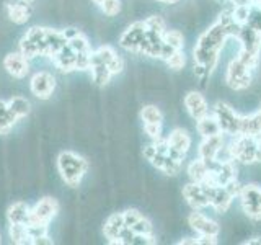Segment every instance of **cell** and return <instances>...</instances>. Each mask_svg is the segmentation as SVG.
I'll list each match as a JSON object with an SVG mask.
<instances>
[{
    "label": "cell",
    "mask_w": 261,
    "mask_h": 245,
    "mask_svg": "<svg viewBox=\"0 0 261 245\" xmlns=\"http://www.w3.org/2000/svg\"><path fill=\"white\" fill-rule=\"evenodd\" d=\"M57 170H59L65 185L70 188H77L84 175L87 174L88 162L75 152L64 151L57 157Z\"/></svg>",
    "instance_id": "1"
},
{
    "label": "cell",
    "mask_w": 261,
    "mask_h": 245,
    "mask_svg": "<svg viewBox=\"0 0 261 245\" xmlns=\"http://www.w3.org/2000/svg\"><path fill=\"white\" fill-rule=\"evenodd\" d=\"M20 53L24 54L28 59L36 56L47 57V46H46V28L33 27L27 31L20 41Z\"/></svg>",
    "instance_id": "2"
},
{
    "label": "cell",
    "mask_w": 261,
    "mask_h": 245,
    "mask_svg": "<svg viewBox=\"0 0 261 245\" xmlns=\"http://www.w3.org/2000/svg\"><path fill=\"white\" fill-rule=\"evenodd\" d=\"M228 157L232 160H239L242 163H255L256 162V137L237 134L233 142L227 147Z\"/></svg>",
    "instance_id": "3"
},
{
    "label": "cell",
    "mask_w": 261,
    "mask_h": 245,
    "mask_svg": "<svg viewBox=\"0 0 261 245\" xmlns=\"http://www.w3.org/2000/svg\"><path fill=\"white\" fill-rule=\"evenodd\" d=\"M59 211V203L54 198H46L39 200L35 206L30 209V217H28V226H49V223L54 219V216Z\"/></svg>",
    "instance_id": "4"
},
{
    "label": "cell",
    "mask_w": 261,
    "mask_h": 245,
    "mask_svg": "<svg viewBox=\"0 0 261 245\" xmlns=\"http://www.w3.org/2000/svg\"><path fill=\"white\" fill-rule=\"evenodd\" d=\"M251 72L253 69H250L248 65H245L239 57H235L227 67V76H225L227 85L233 90L248 88L251 84Z\"/></svg>",
    "instance_id": "5"
},
{
    "label": "cell",
    "mask_w": 261,
    "mask_h": 245,
    "mask_svg": "<svg viewBox=\"0 0 261 245\" xmlns=\"http://www.w3.org/2000/svg\"><path fill=\"white\" fill-rule=\"evenodd\" d=\"M214 116L219 121V126L222 133L237 136L240 134V118L225 102H217L214 106Z\"/></svg>",
    "instance_id": "6"
},
{
    "label": "cell",
    "mask_w": 261,
    "mask_h": 245,
    "mask_svg": "<svg viewBox=\"0 0 261 245\" xmlns=\"http://www.w3.org/2000/svg\"><path fill=\"white\" fill-rule=\"evenodd\" d=\"M227 38H228L227 27L217 20L209 30H206V31L202 33V35L199 36V39H198V43H196V44L201 46V47L211 49V51L220 53V49L224 47Z\"/></svg>",
    "instance_id": "7"
},
{
    "label": "cell",
    "mask_w": 261,
    "mask_h": 245,
    "mask_svg": "<svg viewBox=\"0 0 261 245\" xmlns=\"http://www.w3.org/2000/svg\"><path fill=\"white\" fill-rule=\"evenodd\" d=\"M239 196L245 214L255 220L261 219V188L256 185H243Z\"/></svg>",
    "instance_id": "8"
},
{
    "label": "cell",
    "mask_w": 261,
    "mask_h": 245,
    "mask_svg": "<svg viewBox=\"0 0 261 245\" xmlns=\"http://www.w3.org/2000/svg\"><path fill=\"white\" fill-rule=\"evenodd\" d=\"M30 88H31V93L36 98H39V100H47V98H51L56 88V79L51 72H46V70L36 72L35 76L31 77Z\"/></svg>",
    "instance_id": "9"
},
{
    "label": "cell",
    "mask_w": 261,
    "mask_h": 245,
    "mask_svg": "<svg viewBox=\"0 0 261 245\" xmlns=\"http://www.w3.org/2000/svg\"><path fill=\"white\" fill-rule=\"evenodd\" d=\"M204 193H206L207 200H209V206L214 208L217 212H227L230 208L233 196L225 190V186H219V185H202Z\"/></svg>",
    "instance_id": "10"
},
{
    "label": "cell",
    "mask_w": 261,
    "mask_h": 245,
    "mask_svg": "<svg viewBox=\"0 0 261 245\" xmlns=\"http://www.w3.org/2000/svg\"><path fill=\"white\" fill-rule=\"evenodd\" d=\"M145 31H147L145 21H134L130 27H127L122 31V35L119 38L121 47H124L126 51L130 53H137V47L141 44L142 38L145 36Z\"/></svg>",
    "instance_id": "11"
},
{
    "label": "cell",
    "mask_w": 261,
    "mask_h": 245,
    "mask_svg": "<svg viewBox=\"0 0 261 245\" xmlns=\"http://www.w3.org/2000/svg\"><path fill=\"white\" fill-rule=\"evenodd\" d=\"M4 67L15 79H24L30 72V59L20 51L8 53L4 59Z\"/></svg>",
    "instance_id": "12"
},
{
    "label": "cell",
    "mask_w": 261,
    "mask_h": 245,
    "mask_svg": "<svg viewBox=\"0 0 261 245\" xmlns=\"http://www.w3.org/2000/svg\"><path fill=\"white\" fill-rule=\"evenodd\" d=\"M222 145H224L222 133L217 136H212V137H206L202 141V144L199 145V157L207 163L209 168L214 167V163L217 162L219 152L222 151Z\"/></svg>",
    "instance_id": "13"
},
{
    "label": "cell",
    "mask_w": 261,
    "mask_h": 245,
    "mask_svg": "<svg viewBox=\"0 0 261 245\" xmlns=\"http://www.w3.org/2000/svg\"><path fill=\"white\" fill-rule=\"evenodd\" d=\"M188 223H190L193 231H196L199 235H219L220 227L216 220L209 219L206 214H202L198 209H194L191 212L190 217H188Z\"/></svg>",
    "instance_id": "14"
},
{
    "label": "cell",
    "mask_w": 261,
    "mask_h": 245,
    "mask_svg": "<svg viewBox=\"0 0 261 245\" xmlns=\"http://www.w3.org/2000/svg\"><path fill=\"white\" fill-rule=\"evenodd\" d=\"M183 198L193 209L201 211L209 206V200H207L206 193H204L202 185H199V183H194V182L188 183L183 188Z\"/></svg>",
    "instance_id": "15"
},
{
    "label": "cell",
    "mask_w": 261,
    "mask_h": 245,
    "mask_svg": "<svg viewBox=\"0 0 261 245\" xmlns=\"http://www.w3.org/2000/svg\"><path fill=\"white\" fill-rule=\"evenodd\" d=\"M214 182L219 186H225L227 183H230L232 180H237V167L233 165L232 159L228 160H219L214 163V167L211 168Z\"/></svg>",
    "instance_id": "16"
},
{
    "label": "cell",
    "mask_w": 261,
    "mask_h": 245,
    "mask_svg": "<svg viewBox=\"0 0 261 245\" xmlns=\"http://www.w3.org/2000/svg\"><path fill=\"white\" fill-rule=\"evenodd\" d=\"M185 106L188 113L191 114V118H194L196 121L201 119L202 116L209 114V106L206 98H204L199 92H190L185 96Z\"/></svg>",
    "instance_id": "17"
},
{
    "label": "cell",
    "mask_w": 261,
    "mask_h": 245,
    "mask_svg": "<svg viewBox=\"0 0 261 245\" xmlns=\"http://www.w3.org/2000/svg\"><path fill=\"white\" fill-rule=\"evenodd\" d=\"M237 39L242 43L243 51L259 54V51H261V35L253 28H250L248 24H242Z\"/></svg>",
    "instance_id": "18"
},
{
    "label": "cell",
    "mask_w": 261,
    "mask_h": 245,
    "mask_svg": "<svg viewBox=\"0 0 261 245\" xmlns=\"http://www.w3.org/2000/svg\"><path fill=\"white\" fill-rule=\"evenodd\" d=\"M53 62L56 64V67L59 69L61 72H72V70H77L75 69V59H77V53L73 49L65 44L62 49H59L53 57Z\"/></svg>",
    "instance_id": "19"
},
{
    "label": "cell",
    "mask_w": 261,
    "mask_h": 245,
    "mask_svg": "<svg viewBox=\"0 0 261 245\" xmlns=\"http://www.w3.org/2000/svg\"><path fill=\"white\" fill-rule=\"evenodd\" d=\"M7 13L8 18L16 24H23L30 20L31 16V5L24 4L21 0H15V2H8L7 4Z\"/></svg>",
    "instance_id": "20"
},
{
    "label": "cell",
    "mask_w": 261,
    "mask_h": 245,
    "mask_svg": "<svg viewBox=\"0 0 261 245\" xmlns=\"http://www.w3.org/2000/svg\"><path fill=\"white\" fill-rule=\"evenodd\" d=\"M193 57H194V62L198 65H202L209 74H212V70L216 69V65L219 62V53L211 51V49H206V47H201L198 44H196L194 51H193Z\"/></svg>",
    "instance_id": "21"
},
{
    "label": "cell",
    "mask_w": 261,
    "mask_h": 245,
    "mask_svg": "<svg viewBox=\"0 0 261 245\" xmlns=\"http://www.w3.org/2000/svg\"><path fill=\"white\" fill-rule=\"evenodd\" d=\"M124 227L126 226H124L122 212H114V214H111L108 219H106V223L103 226V234H105L106 239H108L110 243H116L118 235L121 234V231Z\"/></svg>",
    "instance_id": "22"
},
{
    "label": "cell",
    "mask_w": 261,
    "mask_h": 245,
    "mask_svg": "<svg viewBox=\"0 0 261 245\" xmlns=\"http://www.w3.org/2000/svg\"><path fill=\"white\" fill-rule=\"evenodd\" d=\"M30 206L23 201H16L13 203L7 212V219L10 224H28V217H30Z\"/></svg>",
    "instance_id": "23"
},
{
    "label": "cell",
    "mask_w": 261,
    "mask_h": 245,
    "mask_svg": "<svg viewBox=\"0 0 261 245\" xmlns=\"http://www.w3.org/2000/svg\"><path fill=\"white\" fill-rule=\"evenodd\" d=\"M167 141H168L170 147H173V149L183 152V154H186L191 147V137L181 128H176V129L171 131L170 136L167 137Z\"/></svg>",
    "instance_id": "24"
},
{
    "label": "cell",
    "mask_w": 261,
    "mask_h": 245,
    "mask_svg": "<svg viewBox=\"0 0 261 245\" xmlns=\"http://www.w3.org/2000/svg\"><path fill=\"white\" fill-rule=\"evenodd\" d=\"M240 134L251 137L261 136V111L251 114V116L240 118Z\"/></svg>",
    "instance_id": "25"
},
{
    "label": "cell",
    "mask_w": 261,
    "mask_h": 245,
    "mask_svg": "<svg viewBox=\"0 0 261 245\" xmlns=\"http://www.w3.org/2000/svg\"><path fill=\"white\" fill-rule=\"evenodd\" d=\"M67 44L64 33L59 30L46 28V46H47V57H53L59 49H62Z\"/></svg>",
    "instance_id": "26"
},
{
    "label": "cell",
    "mask_w": 261,
    "mask_h": 245,
    "mask_svg": "<svg viewBox=\"0 0 261 245\" xmlns=\"http://www.w3.org/2000/svg\"><path fill=\"white\" fill-rule=\"evenodd\" d=\"M196 128H198V133L204 139L222 133V129L219 126V121L216 119V116H211V114H206V116H202L201 119L196 121Z\"/></svg>",
    "instance_id": "27"
},
{
    "label": "cell",
    "mask_w": 261,
    "mask_h": 245,
    "mask_svg": "<svg viewBox=\"0 0 261 245\" xmlns=\"http://www.w3.org/2000/svg\"><path fill=\"white\" fill-rule=\"evenodd\" d=\"M209 172H211V168L207 167V163L204 162L201 157H199L198 160H193V162L190 163V167H188V175H190L191 182L199 183V185L204 182V180L207 178Z\"/></svg>",
    "instance_id": "28"
},
{
    "label": "cell",
    "mask_w": 261,
    "mask_h": 245,
    "mask_svg": "<svg viewBox=\"0 0 261 245\" xmlns=\"http://www.w3.org/2000/svg\"><path fill=\"white\" fill-rule=\"evenodd\" d=\"M18 121V118L15 116V114L10 111L8 108V103L0 100V134H8V131H10L15 122Z\"/></svg>",
    "instance_id": "29"
},
{
    "label": "cell",
    "mask_w": 261,
    "mask_h": 245,
    "mask_svg": "<svg viewBox=\"0 0 261 245\" xmlns=\"http://www.w3.org/2000/svg\"><path fill=\"white\" fill-rule=\"evenodd\" d=\"M8 234H10L12 242L16 243V245L31 243V235H30L28 224H10V227H8Z\"/></svg>",
    "instance_id": "30"
},
{
    "label": "cell",
    "mask_w": 261,
    "mask_h": 245,
    "mask_svg": "<svg viewBox=\"0 0 261 245\" xmlns=\"http://www.w3.org/2000/svg\"><path fill=\"white\" fill-rule=\"evenodd\" d=\"M7 103H8V108H10V111H12L18 119H21V118L27 116V114L30 113V108H31L30 102H28L24 96H20V95L12 96Z\"/></svg>",
    "instance_id": "31"
},
{
    "label": "cell",
    "mask_w": 261,
    "mask_h": 245,
    "mask_svg": "<svg viewBox=\"0 0 261 245\" xmlns=\"http://www.w3.org/2000/svg\"><path fill=\"white\" fill-rule=\"evenodd\" d=\"M90 70H92L93 82L96 85H100V87L108 84V82L111 80V77H113V74L110 72L108 65H106V64H95V65L90 67Z\"/></svg>",
    "instance_id": "32"
},
{
    "label": "cell",
    "mask_w": 261,
    "mask_h": 245,
    "mask_svg": "<svg viewBox=\"0 0 261 245\" xmlns=\"http://www.w3.org/2000/svg\"><path fill=\"white\" fill-rule=\"evenodd\" d=\"M141 118L145 122H162L163 121V114L155 105H145L141 110Z\"/></svg>",
    "instance_id": "33"
},
{
    "label": "cell",
    "mask_w": 261,
    "mask_h": 245,
    "mask_svg": "<svg viewBox=\"0 0 261 245\" xmlns=\"http://www.w3.org/2000/svg\"><path fill=\"white\" fill-rule=\"evenodd\" d=\"M163 41L175 49H183V46H185L183 33L178 30H165V33H163Z\"/></svg>",
    "instance_id": "34"
},
{
    "label": "cell",
    "mask_w": 261,
    "mask_h": 245,
    "mask_svg": "<svg viewBox=\"0 0 261 245\" xmlns=\"http://www.w3.org/2000/svg\"><path fill=\"white\" fill-rule=\"evenodd\" d=\"M67 44L73 49L75 53H90L92 51V47H90V43L88 39L82 35V33H79L77 36H73L72 39L67 41Z\"/></svg>",
    "instance_id": "35"
},
{
    "label": "cell",
    "mask_w": 261,
    "mask_h": 245,
    "mask_svg": "<svg viewBox=\"0 0 261 245\" xmlns=\"http://www.w3.org/2000/svg\"><path fill=\"white\" fill-rule=\"evenodd\" d=\"M245 24H248L250 28H253L255 31H258L261 35V8L255 4H251L250 8V15H248V20Z\"/></svg>",
    "instance_id": "36"
},
{
    "label": "cell",
    "mask_w": 261,
    "mask_h": 245,
    "mask_svg": "<svg viewBox=\"0 0 261 245\" xmlns=\"http://www.w3.org/2000/svg\"><path fill=\"white\" fill-rule=\"evenodd\" d=\"M165 62L168 64V67H170V69H173V70H181V69L185 67V64H186L185 53L181 51V49H178V51H175L173 54H171Z\"/></svg>",
    "instance_id": "37"
},
{
    "label": "cell",
    "mask_w": 261,
    "mask_h": 245,
    "mask_svg": "<svg viewBox=\"0 0 261 245\" xmlns=\"http://www.w3.org/2000/svg\"><path fill=\"white\" fill-rule=\"evenodd\" d=\"M145 21V24H147V28L149 30H152V31H157V33H165V30H167V23H165V20L162 18L160 15H152V16H149L147 20H144Z\"/></svg>",
    "instance_id": "38"
},
{
    "label": "cell",
    "mask_w": 261,
    "mask_h": 245,
    "mask_svg": "<svg viewBox=\"0 0 261 245\" xmlns=\"http://www.w3.org/2000/svg\"><path fill=\"white\" fill-rule=\"evenodd\" d=\"M250 8H251V4L250 5H235L233 10H232L233 20L239 24H245V23H247V20H248Z\"/></svg>",
    "instance_id": "39"
},
{
    "label": "cell",
    "mask_w": 261,
    "mask_h": 245,
    "mask_svg": "<svg viewBox=\"0 0 261 245\" xmlns=\"http://www.w3.org/2000/svg\"><path fill=\"white\" fill-rule=\"evenodd\" d=\"M239 59L245 64V65H248L250 69H255L258 62H259V54H255V53H248V51H243V49H240V53H239Z\"/></svg>",
    "instance_id": "40"
},
{
    "label": "cell",
    "mask_w": 261,
    "mask_h": 245,
    "mask_svg": "<svg viewBox=\"0 0 261 245\" xmlns=\"http://www.w3.org/2000/svg\"><path fill=\"white\" fill-rule=\"evenodd\" d=\"M106 16H116L121 12V2L119 0H105L100 5Z\"/></svg>",
    "instance_id": "41"
},
{
    "label": "cell",
    "mask_w": 261,
    "mask_h": 245,
    "mask_svg": "<svg viewBox=\"0 0 261 245\" xmlns=\"http://www.w3.org/2000/svg\"><path fill=\"white\" fill-rule=\"evenodd\" d=\"M133 231L136 232V234H153V226H152V223L147 217H141L137 220V223L130 227Z\"/></svg>",
    "instance_id": "42"
},
{
    "label": "cell",
    "mask_w": 261,
    "mask_h": 245,
    "mask_svg": "<svg viewBox=\"0 0 261 245\" xmlns=\"http://www.w3.org/2000/svg\"><path fill=\"white\" fill-rule=\"evenodd\" d=\"M144 131L150 139H153V141L162 139V122H145Z\"/></svg>",
    "instance_id": "43"
},
{
    "label": "cell",
    "mask_w": 261,
    "mask_h": 245,
    "mask_svg": "<svg viewBox=\"0 0 261 245\" xmlns=\"http://www.w3.org/2000/svg\"><path fill=\"white\" fill-rule=\"evenodd\" d=\"M134 235H136V232L133 231V229H130V227H124L121 231V234L118 235L116 243H119V245H133Z\"/></svg>",
    "instance_id": "44"
},
{
    "label": "cell",
    "mask_w": 261,
    "mask_h": 245,
    "mask_svg": "<svg viewBox=\"0 0 261 245\" xmlns=\"http://www.w3.org/2000/svg\"><path fill=\"white\" fill-rule=\"evenodd\" d=\"M122 217H124V226L126 227H133L139 219L142 217V214L137 209H127L122 212Z\"/></svg>",
    "instance_id": "45"
},
{
    "label": "cell",
    "mask_w": 261,
    "mask_h": 245,
    "mask_svg": "<svg viewBox=\"0 0 261 245\" xmlns=\"http://www.w3.org/2000/svg\"><path fill=\"white\" fill-rule=\"evenodd\" d=\"M108 69L110 72L113 74V76H118V74L124 69V61H122V57L121 56H116L114 59L108 64Z\"/></svg>",
    "instance_id": "46"
},
{
    "label": "cell",
    "mask_w": 261,
    "mask_h": 245,
    "mask_svg": "<svg viewBox=\"0 0 261 245\" xmlns=\"http://www.w3.org/2000/svg\"><path fill=\"white\" fill-rule=\"evenodd\" d=\"M225 190L235 198V196H239V194H240V191H242V185H240L239 182H237V180H232L230 183H227V185H225Z\"/></svg>",
    "instance_id": "47"
},
{
    "label": "cell",
    "mask_w": 261,
    "mask_h": 245,
    "mask_svg": "<svg viewBox=\"0 0 261 245\" xmlns=\"http://www.w3.org/2000/svg\"><path fill=\"white\" fill-rule=\"evenodd\" d=\"M196 242H198V245H216L217 235H199Z\"/></svg>",
    "instance_id": "48"
},
{
    "label": "cell",
    "mask_w": 261,
    "mask_h": 245,
    "mask_svg": "<svg viewBox=\"0 0 261 245\" xmlns=\"http://www.w3.org/2000/svg\"><path fill=\"white\" fill-rule=\"evenodd\" d=\"M31 243H33V245H53L54 240H53V239H49V235H47V234H44V235L36 237V239H33Z\"/></svg>",
    "instance_id": "49"
},
{
    "label": "cell",
    "mask_w": 261,
    "mask_h": 245,
    "mask_svg": "<svg viewBox=\"0 0 261 245\" xmlns=\"http://www.w3.org/2000/svg\"><path fill=\"white\" fill-rule=\"evenodd\" d=\"M62 33H64V36H65V39H72L73 36H77L79 35V30H75V28H65V30H62Z\"/></svg>",
    "instance_id": "50"
},
{
    "label": "cell",
    "mask_w": 261,
    "mask_h": 245,
    "mask_svg": "<svg viewBox=\"0 0 261 245\" xmlns=\"http://www.w3.org/2000/svg\"><path fill=\"white\" fill-rule=\"evenodd\" d=\"M256 162L261 163V136L256 137Z\"/></svg>",
    "instance_id": "51"
},
{
    "label": "cell",
    "mask_w": 261,
    "mask_h": 245,
    "mask_svg": "<svg viewBox=\"0 0 261 245\" xmlns=\"http://www.w3.org/2000/svg\"><path fill=\"white\" fill-rule=\"evenodd\" d=\"M178 243H179V245H198L196 239H191V237H186V239H181Z\"/></svg>",
    "instance_id": "52"
},
{
    "label": "cell",
    "mask_w": 261,
    "mask_h": 245,
    "mask_svg": "<svg viewBox=\"0 0 261 245\" xmlns=\"http://www.w3.org/2000/svg\"><path fill=\"white\" fill-rule=\"evenodd\" d=\"M243 245H261V237H253V239H248L247 242H243Z\"/></svg>",
    "instance_id": "53"
},
{
    "label": "cell",
    "mask_w": 261,
    "mask_h": 245,
    "mask_svg": "<svg viewBox=\"0 0 261 245\" xmlns=\"http://www.w3.org/2000/svg\"><path fill=\"white\" fill-rule=\"evenodd\" d=\"M157 2H165V4H176L179 0H157Z\"/></svg>",
    "instance_id": "54"
},
{
    "label": "cell",
    "mask_w": 261,
    "mask_h": 245,
    "mask_svg": "<svg viewBox=\"0 0 261 245\" xmlns=\"http://www.w3.org/2000/svg\"><path fill=\"white\" fill-rule=\"evenodd\" d=\"M92 2H93V4H96L98 7H100V5H101V4L105 2V0H92Z\"/></svg>",
    "instance_id": "55"
},
{
    "label": "cell",
    "mask_w": 261,
    "mask_h": 245,
    "mask_svg": "<svg viewBox=\"0 0 261 245\" xmlns=\"http://www.w3.org/2000/svg\"><path fill=\"white\" fill-rule=\"evenodd\" d=\"M21 2H24V4H30V5H33V4H35V0H21Z\"/></svg>",
    "instance_id": "56"
},
{
    "label": "cell",
    "mask_w": 261,
    "mask_h": 245,
    "mask_svg": "<svg viewBox=\"0 0 261 245\" xmlns=\"http://www.w3.org/2000/svg\"><path fill=\"white\" fill-rule=\"evenodd\" d=\"M216 2H227V0H216Z\"/></svg>",
    "instance_id": "57"
},
{
    "label": "cell",
    "mask_w": 261,
    "mask_h": 245,
    "mask_svg": "<svg viewBox=\"0 0 261 245\" xmlns=\"http://www.w3.org/2000/svg\"><path fill=\"white\" fill-rule=\"evenodd\" d=\"M0 243H2V235H0Z\"/></svg>",
    "instance_id": "58"
},
{
    "label": "cell",
    "mask_w": 261,
    "mask_h": 245,
    "mask_svg": "<svg viewBox=\"0 0 261 245\" xmlns=\"http://www.w3.org/2000/svg\"><path fill=\"white\" fill-rule=\"evenodd\" d=\"M259 111H261V110H259Z\"/></svg>",
    "instance_id": "59"
}]
</instances>
